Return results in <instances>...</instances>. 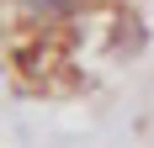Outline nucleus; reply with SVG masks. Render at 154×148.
I'll use <instances>...</instances> for the list:
<instances>
[{"instance_id":"nucleus-1","label":"nucleus","mask_w":154,"mask_h":148,"mask_svg":"<svg viewBox=\"0 0 154 148\" xmlns=\"http://www.w3.org/2000/svg\"><path fill=\"white\" fill-rule=\"evenodd\" d=\"M143 43V0H0V74L32 101L96 95Z\"/></svg>"}]
</instances>
